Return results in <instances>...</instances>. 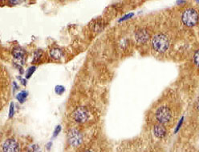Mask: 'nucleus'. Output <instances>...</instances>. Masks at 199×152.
Here are the masks:
<instances>
[{"label":"nucleus","mask_w":199,"mask_h":152,"mask_svg":"<svg viewBox=\"0 0 199 152\" xmlns=\"http://www.w3.org/2000/svg\"><path fill=\"white\" fill-rule=\"evenodd\" d=\"M152 46L156 51L163 53L169 48V40L165 34H158L152 38Z\"/></svg>","instance_id":"f257e3e1"},{"label":"nucleus","mask_w":199,"mask_h":152,"mask_svg":"<svg viewBox=\"0 0 199 152\" xmlns=\"http://www.w3.org/2000/svg\"><path fill=\"white\" fill-rule=\"evenodd\" d=\"M197 19H198L197 11L193 8H189V9L185 10L181 16L183 24L187 27H194L197 24Z\"/></svg>","instance_id":"f03ea898"},{"label":"nucleus","mask_w":199,"mask_h":152,"mask_svg":"<svg viewBox=\"0 0 199 152\" xmlns=\"http://www.w3.org/2000/svg\"><path fill=\"white\" fill-rule=\"evenodd\" d=\"M157 119L161 124H165L170 121L172 118V112L170 109L166 107H162L158 110L156 113Z\"/></svg>","instance_id":"7ed1b4c3"},{"label":"nucleus","mask_w":199,"mask_h":152,"mask_svg":"<svg viewBox=\"0 0 199 152\" xmlns=\"http://www.w3.org/2000/svg\"><path fill=\"white\" fill-rule=\"evenodd\" d=\"M72 117L77 123H85L88 118V111L85 107H79L72 113Z\"/></svg>","instance_id":"20e7f679"},{"label":"nucleus","mask_w":199,"mask_h":152,"mask_svg":"<svg viewBox=\"0 0 199 152\" xmlns=\"http://www.w3.org/2000/svg\"><path fill=\"white\" fill-rule=\"evenodd\" d=\"M68 142L72 147H77L82 142V136L77 130H71L68 133Z\"/></svg>","instance_id":"39448f33"},{"label":"nucleus","mask_w":199,"mask_h":152,"mask_svg":"<svg viewBox=\"0 0 199 152\" xmlns=\"http://www.w3.org/2000/svg\"><path fill=\"white\" fill-rule=\"evenodd\" d=\"M3 152H19V145L14 139H8L3 145Z\"/></svg>","instance_id":"423d86ee"},{"label":"nucleus","mask_w":199,"mask_h":152,"mask_svg":"<svg viewBox=\"0 0 199 152\" xmlns=\"http://www.w3.org/2000/svg\"><path fill=\"white\" fill-rule=\"evenodd\" d=\"M136 41L140 43H144L145 42H147L149 39V34L147 30L145 29H141L136 31Z\"/></svg>","instance_id":"0eeeda50"},{"label":"nucleus","mask_w":199,"mask_h":152,"mask_svg":"<svg viewBox=\"0 0 199 152\" xmlns=\"http://www.w3.org/2000/svg\"><path fill=\"white\" fill-rule=\"evenodd\" d=\"M153 132L158 138H163L166 134V129L162 124H158V125L155 126Z\"/></svg>","instance_id":"6e6552de"},{"label":"nucleus","mask_w":199,"mask_h":152,"mask_svg":"<svg viewBox=\"0 0 199 152\" xmlns=\"http://www.w3.org/2000/svg\"><path fill=\"white\" fill-rule=\"evenodd\" d=\"M50 56L54 60H59L63 58V52L58 48L52 49L50 51Z\"/></svg>","instance_id":"1a4fd4ad"},{"label":"nucleus","mask_w":199,"mask_h":152,"mask_svg":"<svg viewBox=\"0 0 199 152\" xmlns=\"http://www.w3.org/2000/svg\"><path fill=\"white\" fill-rule=\"evenodd\" d=\"M13 56L15 59H19L20 61H24L25 59V52L20 48H15L12 51Z\"/></svg>","instance_id":"9d476101"},{"label":"nucleus","mask_w":199,"mask_h":152,"mask_svg":"<svg viewBox=\"0 0 199 152\" xmlns=\"http://www.w3.org/2000/svg\"><path fill=\"white\" fill-rule=\"evenodd\" d=\"M27 97V92H26V91H21V92H20L19 94H18V95H17V99H18L21 103H23V102H24V101L26 100Z\"/></svg>","instance_id":"9b49d317"},{"label":"nucleus","mask_w":199,"mask_h":152,"mask_svg":"<svg viewBox=\"0 0 199 152\" xmlns=\"http://www.w3.org/2000/svg\"><path fill=\"white\" fill-rule=\"evenodd\" d=\"M36 66H30V68H29L28 70L27 71V74H26V77L27 78V79H29V78L32 75V74L34 73L35 71H36Z\"/></svg>","instance_id":"f8f14e48"},{"label":"nucleus","mask_w":199,"mask_h":152,"mask_svg":"<svg viewBox=\"0 0 199 152\" xmlns=\"http://www.w3.org/2000/svg\"><path fill=\"white\" fill-rule=\"evenodd\" d=\"M133 16H134V14H133V13H129V14H125L124 16L122 17V18H120V19H119V22H120H120L125 21V20L129 19V18H131L132 17H133Z\"/></svg>","instance_id":"ddd939ff"},{"label":"nucleus","mask_w":199,"mask_h":152,"mask_svg":"<svg viewBox=\"0 0 199 152\" xmlns=\"http://www.w3.org/2000/svg\"><path fill=\"white\" fill-rule=\"evenodd\" d=\"M28 152H40V148L37 145L30 146L28 149Z\"/></svg>","instance_id":"4468645a"},{"label":"nucleus","mask_w":199,"mask_h":152,"mask_svg":"<svg viewBox=\"0 0 199 152\" xmlns=\"http://www.w3.org/2000/svg\"><path fill=\"white\" fill-rule=\"evenodd\" d=\"M65 89L64 86H56V93L58 95H62L64 92Z\"/></svg>","instance_id":"2eb2a0df"},{"label":"nucleus","mask_w":199,"mask_h":152,"mask_svg":"<svg viewBox=\"0 0 199 152\" xmlns=\"http://www.w3.org/2000/svg\"><path fill=\"white\" fill-rule=\"evenodd\" d=\"M42 55V52L41 51H36L35 52V55H34V62H36V61H38L39 59H40V56H41Z\"/></svg>","instance_id":"dca6fc26"},{"label":"nucleus","mask_w":199,"mask_h":152,"mask_svg":"<svg viewBox=\"0 0 199 152\" xmlns=\"http://www.w3.org/2000/svg\"><path fill=\"white\" fill-rule=\"evenodd\" d=\"M198 59H199V52L198 50L195 52V55H194V63L196 65H198Z\"/></svg>","instance_id":"f3484780"},{"label":"nucleus","mask_w":199,"mask_h":152,"mask_svg":"<svg viewBox=\"0 0 199 152\" xmlns=\"http://www.w3.org/2000/svg\"><path fill=\"white\" fill-rule=\"evenodd\" d=\"M14 104L11 103V106H10V111H9V117L10 118H11V117L14 115Z\"/></svg>","instance_id":"a211bd4d"},{"label":"nucleus","mask_w":199,"mask_h":152,"mask_svg":"<svg viewBox=\"0 0 199 152\" xmlns=\"http://www.w3.org/2000/svg\"><path fill=\"white\" fill-rule=\"evenodd\" d=\"M60 131H61V127H60V126H57V127H56V130H55L54 134H53V136H54V137L57 136L58 134H59V133L60 132Z\"/></svg>","instance_id":"6ab92c4d"},{"label":"nucleus","mask_w":199,"mask_h":152,"mask_svg":"<svg viewBox=\"0 0 199 152\" xmlns=\"http://www.w3.org/2000/svg\"><path fill=\"white\" fill-rule=\"evenodd\" d=\"M182 121H183V118H181V121H180V123H178V127H177V129H176V132H177V131H178V130H179L180 127H181V123H182Z\"/></svg>","instance_id":"aec40b11"},{"label":"nucleus","mask_w":199,"mask_h":152,"mask_svg":"<svg viewBox=\"0 0 199 152\" xmlns=\"http://www.w3.org/2000/svg\"><path fill=\"white\" fill-rule=\"evenodd\" d=\"M52 143H49L48 144H47V149H48V150H50V147H51V146H52Z\"/></svg>","instance_id":"412c9836"},{"label":"nucleus","mask_w":199,"mask_h":152,"mask_svg":"<svg viewBox=\"0 0 199 152\" xmlns=\"http://www.w3.org/2000/svg\"><path fill=\"white\" fill-rule=\"evenodd\" d=\"M10 1H11V3H15L18 0H10Z\"/></svg>","instance_id":"4be33fe9"},{"label":"nucleus","mask_w":199,"mask_h":152,"mask_svg":"<svg viewBox=\"0 0 199 152\" xmlns=\"http://www.w3.org/2000/svg\"><path fill=\"white\" fill-rule=\"evenodd\" d=\"M196 1H197V2H198V1H199V0H196Z\"/></svg>","instance_id":"5701e85b"},{"label":"nucleus","mask_w":199,"mask_h":152,"mask_svg":"<svg viewBox=\"0 0 199 152\" xmlns=\"http://www.w3.org/2000/svg\"><path fill=\"white\" fill-rule=\"evenodd\" d=\"M85 152H91V151H85Z\"/></svg>","instance_id":"b1692460"}]
</instances>
